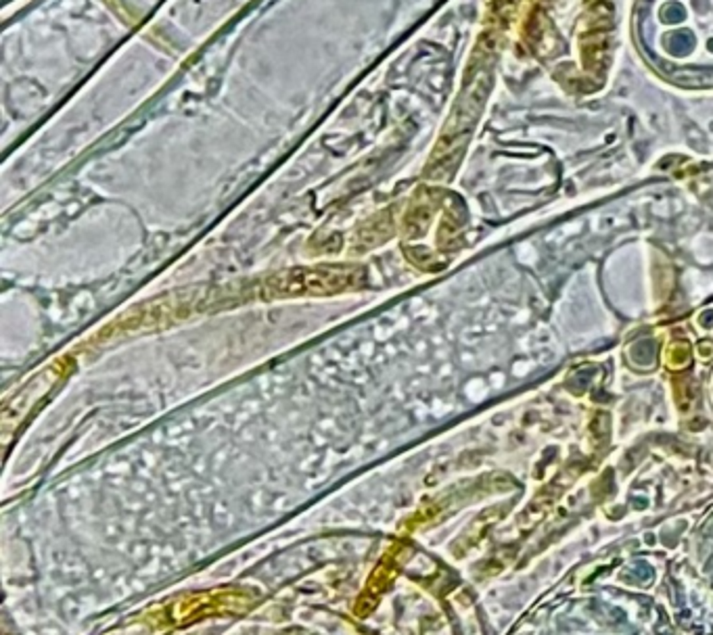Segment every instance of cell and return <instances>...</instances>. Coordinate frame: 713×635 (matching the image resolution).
<instances>
[{
    "instance_id": "obj_1",
    "label": "cell",
    "mask_w": 713,
    "mask_h": 635,
    "mask_svg": "<svg viewBox=\"0 0 713 635\" xmlns=\"http://www.w3.org/2000/svg\"><path fill=\"white\" fill-rule=\"evenodd\" d=\"M367 282V272L355 265H320V267H293L266 280L262 297H307V295H335L353 290Z\"/></svg>"
},
{
    "instance_id": "obj_2",
    "label": "cell",
    "mask_w": 713,
    "mask_h": 635,
    "mask_svg": "<svg viewBox=\"0 0 713 635\" xmlns=\"http://www.w3.org/2000/svg\"><path fill=\"white\" fill-rule=\"evenodd\" d=\"M392 230L394 226L390 224V220H377L373 224H367L362 226L358 232H355V238H353V247L358 249V251H364V249H371L383 240H387L392 236Z\"/></svg>"
}]
</instances>
